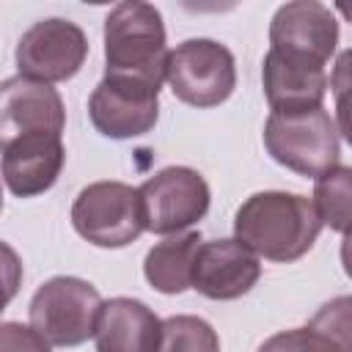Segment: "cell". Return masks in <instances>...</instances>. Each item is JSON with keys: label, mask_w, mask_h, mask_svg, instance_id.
Wrapping results in <instances>:
<instances>
[{"label": "cell", "mask_w": 352, "mask_h": 352, "mask_svg": "<svg viewBox=\"0 0 352 352\" xmlns=\"http://www.w3.org/2000/svg\"><path fill=\"white\" fill-rule=\"evenodd\" d=\"M338 44V22L324 3L294 0L275 11L270 22V50L324 66Z\"/></svg>", "instance_id": "obj_10"}, {"label": "cell", "mask_w": 352, "mask_h": 352, "mask_svg": "<svg viewBox=\"0 0 352 352\" xmlns=\"http://www.w3.org/2000/svg\"><path fill=\"white\" fill-rule=\"evenodd\" d=\"M66 107L60 94L50 82L28 80L22 74L8 77L0 88V140H14L19 135L52 132L63 135Z\"/></svg>", "instance_id": "obj_11"}, {"label": "cell", "mask_w": 352, "mask_h": 352, "mask_svg": "<svg viewBox=\"0 0 352 352\" xmlns=\"http://www.w3.org/2000/svg\"><path fill=\"white\" fill-rule=\"evenodd\" d=\"M160 352H220V338L201 316H168L162 322Z\"/></svg>", "instance_id": "obj_18"}, {"label": "cell", "mask_w": 352, "mask_h": 352, "mask_svg": "<svg viewBox=\"0 0 352 352\" xmlns=\"http://www.w3.org/2000/svg\"><path fill=\"white\" fill-rule=\"evenodd\" d=\"M336 11H338V14H344V16L352 22V3H338V6H336Z\"/></svg>", "instance_id": "obj_24"}, {"label": "cell", "mask_w": 352, "mask_h": 352, "mask_svg": "<svg viewBox=\"0 0 352 352\" xmlns=\"http://www.w3.org/2000/svg\"><path fill=\"white\" fill-rule=\"evenodd\" d=\"M168 41L162 14L143 0L118 3L104 19V63L113 77L162 85L168 74Z\"/></svg>", "instance_id": "obj_2"}, {"label": "cell", "mask_w": 352, "mask_h": 352, "mask_svg": "<svg viewBox=\"0 0 352 352\" xmlns=\"http://www.w3.org/2000/svg\"><path fill=\"white\" fill-rule=\"evenodd\" d=\"M88 118L104 138H140L157 126L160 88L143 80L104 74L88 99Z\"/></svg>", "instance_id": "obj_9"}, {"label": "cell", "mask_w": 352, "mask_h": 352, "mask_svg": "<svg viewBox=\"0 0 352 352\" xmlns=\"http://www.w3.org/2000/svg\"><path fill=\"white\" fill-rule=\"evenodd\" d=\"M341 264H344L346 278H352V234L344 236V242H341Z\"/></svg>", "instance_id": "obj_23"}, {"label": "cell", "mask_w": 352, "mask_h": 352, "mask_svg": "<svg viewBox=\"0 0 352 352\" xmlns=\"http://www.w3.org/2000/svg\"><path fill=\"white\" fill-rule=\"evenodd\" d=\"M50 341L28 324L3 322L0 324V352H50Z\"/></svg>", "instance_id": "obj_22"}, {"label": "cell", "mask_w": 352, "mask_h": 352, "mask_svg": "<svg viewBox=\"0 0 352 352\" xmlns=\"http://www.w3.org/2000/svg\"><path fill=\"white\" fill-rule=\"evenodd\" d=\"M14 58L22 77L38 82H60L82 69L88 58V38L72 19H38L16 41Z\"/></svg>", "instance_id": "obj_8"}, {"label": "cell", "mask_w": 352, "mask_h": 352, "mask_svg": "<svg viewBox=\"0 0 352 352\" xmlns=\"http://www.w3.org/2000/svg\"><path fill=\"white\" fill-rule=\"evenodd\" d=\"M102 305V294L88 280L55 275L44 280L30 300V327L52 346H80L96 336Z\"/></svg>", "instance_id": "obj_4"}, {"label": "cell", "mask_w": 352, "mask_h": 352, "mask_svg": "<svg viewBox=\"0 0 352 352\" xmlns=\"http://www.w3.org/2000/svg\"><path fill=\"white\" fill-rule=\"evenodd\" d=\"M264 96L272 113H300L322 107L327 94V72L319 63L297 60L267 50L261 63Z\"/></svg>", "instance_id": "obj_14"}, {"label": "cell", "mask_w": 352, "mask_h": 352, "mask_svg": "<svg viewBox=\"0 0 352 352\" xmlns=\"http://www.w3.org/2000/svg\"><path fill=\"white\" fill-rule=\"evenodd\" d=\"M261 278L258 256L239 239L201 242L192 264V289L209 300H236Z\"/></svg>", "instance_id": "obj_12"}, {"label": "cell", "mask_w": 352, "mask_h": 352, "mask_svg": "<svg viewBox=\"0 0 352 352\" xmlns=\"http://www.w3.org/2000/svg\"><path fill=\"white\" fill-rule=\"evenodd\" d=\"M264 146L278 165L311 179L336 168L341 157L338 126L324 107L270 113L264 124Z\"/></svg>", "instance_id": "obj_3"}, {"label": "cell", "mask_w": 352, "mask_h": 352, "mask_svg": "<svg viewBox=\"0 0 352 352\" xmlns=\"http://www.w3.org/2000/svg\"><path fill=\"white\" fill-rule=\"evenodd\" d=\"M138 192L146 231L154 234H182L209 212L212 201L206 179L184 165H168L157 170L138 187Z\"/></svg>", "instance_id": "obj_7"}, {"label": "cell", "mask_w": 352, "mask_h": 352, "mask_svg": "<svg viewBox=\"0 0 352 352\" xmlns=\"http://www.w3.org/2000/svg\"><path fill=\"white\" fill-rule=\"evenodd\" d=\"M201 242V231H182L157 242L143 261L146 280L162 294H182L192 289V264Z\"/></svg>", "instance_id": "obj_16"}, {"label": "cell", "mask_w": 352, "mask_h": 352, "mask_svg": "<svg viewBox=\"0 0 352 352\" xmlns=\"http://www.w3.org/2000/svg\"><path fill=\"white\" fill-rule=\"evenodd\" d=\"M173 96L192 107H217L236 88V63L214 38H187L168 58L165 74Z\"/></svg>", "instance_id": "obj_6"}, {"label": "cell", "mask_w": 352, "mask_h": 352, "mask_svg": "<svg viewBox=\"0 0 352 352\" xmlns=\"http://www.w3.org/2000/svg\"><path fill=\"white\" fill-rule=\"evenodd\" d=\"M63 162V140L52 132L19 135L3 143V179L16 198H33L47 192L58 182Z\"/></svg>", "instance_id": "obj_13"}, {"label": "cell", "mask_w": 352, "mask_h": 352, "mask_svg": "<svg viewBox=\"0 0 352 352\" xmlns=\"http://www.w3.org/2000/svg\"><path fill=\"white\" fill-rule=\"evenodd\" d=\"M74 231L96 248H124L146 231L138 187L124 182H94L72 204Z\"/></svg>", "instance_id": "obj_5"}, {"label": "cell", "mask_w": 352, "mask_h": 352, "mask_svg": "<svg viewBox=\"0 0 352 352\" xmlns=\"http://www.w3.org/2000/svg\"><path fill=\"white\" fill-rule=\"evenodd\" d=\"M256 352H341L324 333L314 327H292L270 336Z\"/></svg>", "instance_id": "obj_21"}, {"label": "cell", "mask_w": 352, "mask_h": 352, "mask_svg": "<svg viewBox=\"0 0 352 352\" xmlns=\"http://www.w3.org/2000/svg\"><path fill=\"white\" fill-rule=\"evenodd\" d=\"M330 88H333V99H336L338 135H344V140L352 146V47L336 58V66L330 74Z\"/></svg>", "instance_id": "obj_20"}, {"label": "cell", "mask_w": 352, "mask_h": 352, "mask_svg": "<svg viewBox=\"0 0 352 352\" xmlns=\"http://www.w3.org/2000/svg\"><path fill=\"white\" fill-rule=\"evenodd\" d=\"M96 352H160L162 319L140 300L113 297L96 322Z\"/></svg>", "instance_id": "obj_15"}, {"label": "cell", "mask_w": 352, "mask_h": 352, "mask_svg": "<svg viewBox=\"0 0 352 352\" xmlns=\"http://www.w3.org/2000/svg\"><path fill=\"white\" fill-rule=\"evenodd\" d=\"M314 204L324 226L349 236L352 234V165H336L314 184Z\"/></svg>", "instance_id": "obj_17"}, {"label": "cell", "mask_w": 352, "mask_h": 352, "mask_svg": "<svg viewBox=\"0 0 352 352\" xmlns=\"http://www.w3.org/2000/svg\"><path fill=\"white\" fill-rule=\"evenodd\" d=\"M322 226L324 223L311 198L283 190H264L245 198L236 209L234 239H239L256 256L289 264L314 248Z\"/></svg>", "instance_id": "obj_1"}, {"label": "cell", "mask_w": 352, "mask_h": 352, "mask_svg": "<svg viewBox=\"0 0 352 352\" xmlns=\"http://www.w3.org/2000/svg\"><path fill=\"white\" fill-rule=\"evenodd\" d=\"M308 327L324 333L341 352H352V294L327 300L308 322Z\"/></svg>", "instance_id": "obj_19"}]
</instances>
